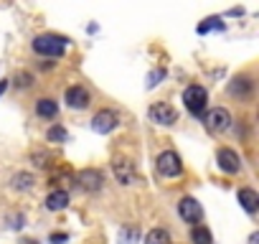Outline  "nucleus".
Here are the masks:
<instances>
[{"label": "nucleus", "mask_w": 259, "mask_h": 244, "mask_svg": "<svg viewBox=\"0 0 259 244\" xmlns=\"http://www.w3.org/2000/svg\"><path fill=\"white\" fill-rule=\"evenodd\" d=\"M183 104H186V109H188L193 117H201V114L206 112V104H208V94H206V89L198 87V84L186 87V92H183Z\"/></svg>", "instance_id": "f03ea898"}, {"label": "nucleus", "mask_w": 259, "mask_h": 244, "mask_svg": "<svg viewBox=\"0 0 259 244\" xmlns=\"http://www.w3.org/2000/svg\"><path fill=\"white\" fill-rule=\"evenodd\" d=\"M23 244H38V241H31V239H26V241H23Z\"/></svg>", "instance_id": "bb28decb"}, {"label": "nucleus", "mask_w": 259, "mask_h": 244, "mask_svg": "<svg viewBox=\"0 0 259 244\" xmlns=\"http://www.w3.org/2000/svg\"><path fill=\"white\" fill-rule=\"evenodd\" d=\"M236 198H239V204H241V209H244L246 214H254V211L259 209V193H256L254 188H239Z\"/></svg>", "instance_id": "f8f14e48"}, {"label": "nucleus", "mask_w": 259, "mask_h": 244, "mask_svg": "<svg viewBox=\"0 0 259 244\" xmlns=\"http://www.w3.org/2000/svg\"><path fill=\"white\" fill-rule=\"evenodd\" d=\"M36 114H38V117L51 119V117H56V114H59V104H56L54 99L44 97V99H38V102H36Z\"/></svg>", "instance_id": "2eb2a0df"}, {"label": "nucleus", "mask_w": 259, "mask_h": 244, "mask_svg": "<svg viewBox=\"0 0 259 244\" xmlns=\"http://www.w3.org/2000/svg\"><path fill=\"white\" fill-rule=\"evenodd\" d=\"M31 82H33V76H31L28 71H21V74H16V84H18V87H31Z\"/></svg>", "instance_id": "4be33fe9"}, {"label": "nucleus", "mask_w": 259, "mask_h": 244, "mask_svg": "<svg viewBox=\"0 0 259 244\" xmlns=\"http://www.w3.org/2000/svg\"><path fill=\"white\" fill-rule=\"evenodd\" d=\"M46 140H49V143H66V140H69V133H66L61 125H54V128H49Z\"/></svg>", "instance_id": "aec40b11"}, {"label": "nucleus", "mask_w": 259, "mask_h": 244, "mask_svg": "<svg viewBox=\"0 0 259 244\" xmlns=\"http://www.w3.org/2000/svg\"><path fill=\"white\" fill-rule=\"evenodd\" d=\"M76 186L89 191V193H94V191H99L104 186V176L97 168H84V171L76 173Z\"/></svg>", "instance_id": "6e6552de"}, {"label": "nucleus", "mask_w": 259, "mask_h": 244, "mask_svg": "<svg viewBox=\"0 0 259 244\" xmlns=\"http://www.w3.org/2000/svg\"><path fill=\"white\" fill-rule=\"evenodd\" d=\"M119 125V117L114 109H99L94 117H92V130L97 135H109L114 128Z\"/></svg>", "instance_id": "423d86ee"}, {"label": "nucleus", "mask_w": 259, "mask_h": 244, "mask_svg": "<svg viewBox=\"0 0 259 244\" xmlns=\"http://www.w3.org/2000/svg\"><path fill=\"white\" fill-rule=\"evenodd\" d=\"M191 241L193 244H213V236L206 226H193L191 229Z\"/></svg>", "instance_id": "f3484780"}, {"label": "nucleus", "mask_w": 259, "mask_h": 244, "mask_svg": "<svg viewBox=\"0 0 259 244\" xmlns=\"http://www.w3.org/2000/svg\"><path fill=\"white\" fill-rule=\"evenodd\" d=\"M216 163H219V168H221L224 173H239V171H241V158H239V153L231 150V148H221V150L216 153Z\"/></svg>", "instance_id": "9b49d317"}, {"label": "nucleus", "mask_w": 259, "mask_h": 244, "mask_svg": "<svg viewBox=\"0 0 259 244\" xmlns=\"http://www.w3.org/2000/svg\"><path fill=\"white\" fill-rule=\"evenodd\" d=\"M165 76V71H153L150 74V82H148V87H155V84H160V79Z\"/></svg>", "instance_id": "5701e85b"}, {"label": "nucleus", "mask_w": 259, "mask_h": 244, "mask_svg": "<svg viewBox=\"0 0 259 244\" xmlns=\"http://www.w3.org/2000/svg\"><path fill=\"white\" fill-rule=\"evenodd\" d=\"M140 239V229L138 226H124L119 229V244H135Z\"/></svg>", "instance_id": "6ab92c4d"}, {"label": "nucleus", "mask_w": 259, "mask_h": 244, "mask_svg": "<svg viewBox=\"0 0 259 244\" xmlns=\"http://www.w3.org/2000/svg\"><path fill=\"white\" fill-rule=\"evenodd\" d=\"M256 239H259V236H256V234H251V236H249V244H256Z\"/></svg>", "instance_id": "393cba45"}, {"label": "nucleus", "mask_w": 259, "mask_h": 244, "mask_svg": "<svg viewBox=\"0 0 259 244\" xmlns=\"http://www.w3.org/2000/svg\"><path fill=\"white\" fill-rule=\"evenodd\" d=\"M203 122L211 133H224V130L231 128V112L226 107H213L203 114Z\"/></svg>", "instance_id": "39448f33"}, {"label": "nucleus", "mask_w": 259, "mask_h": 244, "mask_svg": "<svg viewBox=\"0 0 259 244\" xmlns=\"http://www.w3.org/2000/svg\"><path fill=\"white\" fill-rule=\"evenodd\" d=\"M11 183H13V188H18V191H31L33 183H36V178H33L31 173H16Z\"/></svg>", "instance_id": "dca6fc26"}, {"label": "nucleus", "mask_w": 259, "mask_h": 244, "mask_svg": "<svg viewBox=\"0 0 259 244\" xmlns=\"http://www.w3.org/2000/svg\"><path fill=\"white\" fill-rule=\"evenodd\" d=\"M31 46H33V51L41 54V56H54V59H59V56H64V51H66V46H69V38L56 36V33H44V36H36Z\"/></svg>", "instance_id": "f257e3e1"}, {"label": "nucleus", "mask_w": 259, "mask_h": 244, "mask_svg": "<svg viewBox=\"0 0 259 244\" xmlns=\"http://www.w3.org/2000/svg\"><path fill=\"white\" fill-rule=\"evenodd\" d=\"M148 117H150V122H155V125H176L178 122V109L173 107V104H168V102H155V104H150V109H148Z\"/></svg>", "instance_id": "20e7f679"}, {"label": "nucleus", "mask_w": 259, "mask_h": 244, "mask_svg": "<svg viewBox=\"0 0 259 244\" xmlns=\"http://www.w3.org/2000/svg\"><path fill=\"white\" fill-rule=\"evenodd\" d=\"M112 168H114V176H117V181H119L122 186H133V183H138V173H135L133 160H127V158L117 155V158L112 160Z\"/></svg>", "instance_id": "0eeeda50"}, {"label": "nucleus", "mask_w": 259, "mask_h": 244, "mask_svg": "<svg viewBox=\"0 0 259 244\" xmlns=\"http://www.w3.org/2000/svg\"><path fill=\"white\" fill-rule=\"evenodd\" d=\"M145 244H170V236L165 229H150L145 236Z\"/></svg>", "instance_id": "a211bd4d"}, {"label": "nucleus", "mask_w": 259, "mask_h": 244, "mask_svg": "<svg viewBox=\"0 0 259 244\" xmlns=\"http://www.w3.org/2000/svg\"><path fill=\"white\" fill-rule=\"evenodd\" d=\"M229 94L231 97H249L251 94V79L249 76H234L229 84Z\"/></svg>", "instance_id": "4468645a"}, {"label": "nucleus", "mask_w": 259, "mask_h": 244, "mask_svg": "<svg viewBox=\"0 0 259 244\" xmlns=\"http://www.w3.org/2000/svg\"><path fill=\"white\" fill-rule=\"evenodd\" d=\"M178 214H181L183 221H188V224H198L201 216H203V209H201V204H198L196 198L186 196V198L178 201Z\"/></svg>", "instance_id": "1a4fd4ad"}, {"label": "nucleus", "mask_w": 259, "mask_h": 244, "mask_svg": "<svg viewBox=\"0 0 259 244\" xmlns=\"http://www.w3.org/2000/svg\"><path fill=\"white\" fill-rule=\"evenodd\" d=\"M64 99H66V104H69L71 109H87V107H89V102H92V97H89L87 87H81V84L69 87V89H66V94H64Z\"/></svg>", "instance_id": "9d476101"}, {"label": "nucleus", "mask_w": 259, "mask_h": 244, "mask_svg": "<svg viewBox=\"0 0 259 244\" xmlns=\"http://www.w3.org/2000/svg\"><path fill=\"white\" fill-rule=\"evenodd\" d=\"M6 87H8V82H0V94L6 92Z\"/></svg>", "instance_id": "a878e982"}, {"label": "nucleus", "mask_w": 259, "mask_h": 244, "mask_svg": "<svg viewBox=\"0 0 259 244\" xmlns=\"http://www.w3.org/2000/svg\"><path fill=\"white\" fill-rule=\"evenodd\" d=\"M155 168L163 178H178L183 173V163H181V155L176 150H163L155 160Z\"/></svg>", "instance_id": "7ed1b4c3"}, {"label": "nucleus", "mask_w": 259, "mask_h": 244, "mask_svg": "<svg viewBox=\"0 0 259 244\" xmlns=\"http://www.w3.org/2000/svg\"><path fill=\"white\" fill-rule=\"evenodd\" d=\"M66 206H69V193L64 188H56L46 196V209L49 211H64Z\"/></svg>", "instance_id": "ddd939ff"}, {"label": "nucleus", "mask_w": 259, "mask_h": 244, "mask_svg": "<svg viewBox=\"0 0 259 244\" xmlns=\"http://www.w3.org/2000/svg\"><path fill=\"white\" fill-rule=\"evenodd\" d=\"M31 158H33V163H36L38 168H46V166H49V160H51V155H49V153H44V150H36Z\"/></svg>", "instance_id": "412c9836"}, {"label": "nucleus", "mask_w": 259, "mask_h": 244, "mask_svg": "<svg viewBox=\"0 0 259 244\" xmlns=\"http://www.w3.org/2000/svg\"><path fill=\"white\" fill-rule=\"evenodd\" d=\"M66 239H69V234H51V244H61Z\"/></svg>", "instance_id": "b1692460"}]
</instances>
